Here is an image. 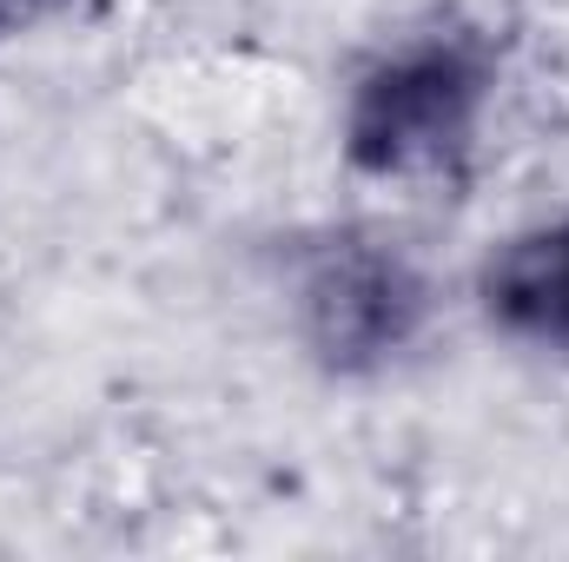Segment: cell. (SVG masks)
I'll return each instance as SVG.
<instances>
[{"label": "cell", "mask_w": 569, "mask_h": 562, "mask_svg": "<svg viewBox=\"0 0 569 562\" xmlns=\"http://www.w3.org/2000/svg\"><path fill=\"white\" fill-rule=\"evenodd\" d=\"M497 107V47L437 20L371 53L345 93V159L365 179L418 185L457 172Z\"/></svg>", "instance_id": "1"}, {"label": "cell", "mask_w": 569, "mask_h": 562, "mask_svg": "<svg viewBox=\"0 0 569 562\" xmlns=\"http://www.w3.org/2000/svg\"><path fill=\"white\" fill-rule=\"evenodd\" d=\"M284 304H291V331L318 371L378 378L425 338L430 279L398 239L345 225L298 252Z\"/></svg>", "instance_id": "2"}, {"label": "cell", "mask_w": 569, "mask_h": 562, "mask_svg": "<svg viewBox=\"0 0 569 562\" xmlns=\"http://www.w3.org/2000/svg\"><path fill=\"white\" fill-rule=\"evenodd\" d=\"M477 304L510 344L569 351V212L510 232L477 272Z\"/></svg>", "instance_id": "3"}, {"label": "cell", "mask_w": 569, "mask_h": 562, "mask_svg": "<svg viewBox=\"0 0 569 562\" xmlns=\"http://www.w3.org/2000/svg\"><path fill=\"white\" fill-rule=\"evenodd\" d=\"M73 0H0V40H20L33 27H47L53 13H67Z\"/></svg>", "instance_id": "4"}]
</instances>
